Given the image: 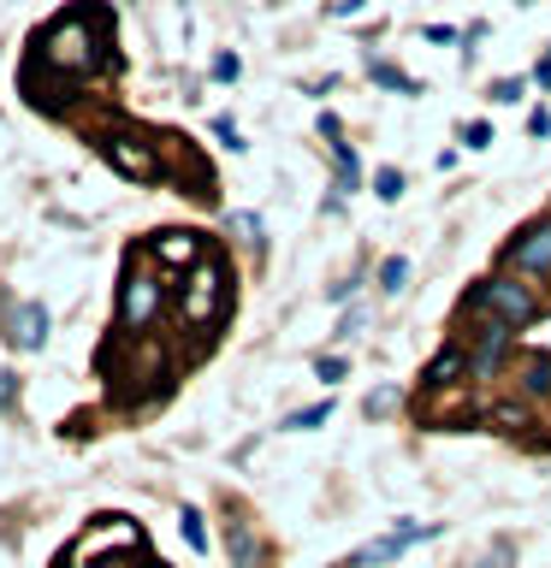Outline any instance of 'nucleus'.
I'll list each match as a JSON object with an SVG mask.
<instances>
[{
    "label": "nucleus",
    "mask_w": 551,
    "mask_h": 568,
    "mask_svg": "<svg viewBox=\"0 0 551 568\" xmlns=\"http://www.w3.org/2000/svg\"><path fill=\"white\" fill-rule=\"evenodd\" d=\"M320 420H332V403H309V408H297V415L284 420V426H291V433H314Z\"/></svg>",
    "instance_id": "nucleus-22"
},
{
    "label": "nucleus",
    "mask_w": 551,
    "mask_h": 568,
    "mask_svg": "<svg viewBox=\"0 0 551 568\" xmlns=\"http://www.w3.org/2000/svg\"><path fill=\"white\" fill-rule=\"evenodd\" d=\"M368 78L380 89H398V95H421V78H409V71H398L391 60H368Z\"/></svg>",
    "instance_id": "nucleus-15"
},
{
    "label": "nucleus",
    "mask_w": 551,
    "mask_h": 568,
    "mask_svg": "<svg viewBox=\"0 0 551 568\" xmlns=\"http://www.w3.org/2000/svg\"><path fill=\"white\" fill-rule=\"evenodd\" d=\"M149 255L167 261V266H184V273H190V266L202 261V243H196V231H154Z\"/></svg>",
    "instance_id": "nucleus-11"
},
{
    "label": "nucleus",
    "mask_w": 551,
    "mask_h": 568,
    "mask_svg": "<svg viewBox=\"0 0 551 568\" xmlns=\"http://www.w3.org/2000/svg\"><path fill=\"white\" fill-rule=\"evenodd\" d=\"M398 403H403V390H398V385H373L362 408H368L373 420H380V415H391V408H398Z\"/></svg>",
    "instance_id": "nucleus-20"
},
{
    "label": "nucleus",
    "mask_w": 551,
    "mask_h": 568,
    "mask_svg": "<svg viewBox=\"0 0 551 568\" xmlns=\"http://www.w3.org/2000/svg\"><path fill=\"white\" fill-rule=\"evenodd\" d=\"M533 83H540V89H551V53H545L540 65H533Z\"/></svg>",
    "instance_id": "nucleus-34"
},
{
    "label": "nucleus",
    "mask_w": 551,
    "mask_h": 568,
    "mask_svg": "<svg viewBox=\"0 0 551 568\" xmlns=\"http://www.w3.org/2000/svg\"><path fill=\"white\" fill-rule=\"evenodd\" d=\"M314 131L327 136V142H344V124H338V113H320V119H314Z\"/></svg>",
    "instance_id": "nucleus-29"
},
{
    "label": "nucleus",
    "mask_w": 551,
    "mask_h": 568,
    "mask_svg": "<svg viewBox=\"0 0 551 568\" xmlns=\"http://www.w3.org/2000/svg\"><path fill=\"white\" fill-rule=\"evenodd\" d=\"M528 136H551V113H545V106H533V113H528Z\"/></svg>",
    "instance_id": "nucleus-32"
},
{
    "label": "nucleus",
    "mask_w": 551,
    "mask_h": 568,
    "mask_svg": "<svg viewBox=\"0 0 551 568\" xmlns=\"http://www.w3.org/2000/svg\"><path fill=\"white\" fill-rule=\"evenodd\" d=\"M433 532H439L433 521H398V527H385V532H380V539H373V545L350 550V557L338 562V568H385V562L409 557V550H415V545H427V539H433Z\"/></svg>",
    "instance_id": "nucleus-6"
},
{
    "label": "nucleus",
    "mask_w": 551,
    "mask_h": 568,
    "mask_svg": "<svg viewBox=\"0 0 551 568\" xmlns=\"http://www.w3.org/2000/svg\"><path fill=\"white\" fill-rule=\"evenodd\" d=\"M421 379H427V390L462 385V379H469V349H462V344H451V349H439L433 362H427V373H421Z\"/></svg>",
    "instance_id": "nucleus-12"
},
{
    "label": "nucleus",
    "mask_w": 551,
    "mask_h": 568,
    "mask_svg": "<svg viewBox=\"0 0 551 568\" xmlns=\"http://www.w3.org/2000/svg\"><path fill=\"white\" fill-rule=\"evenodd\" d=\"M462 314L504 320V326L522 332L528 320L540 314V291H533V278H522V273H487L480 284H469V302H462Z\"/></svg>",
    "instance_id": "nucleus-2"
},
{
    "label": "nucleus",
    "mask_w": 551,
    "mask_h": 568,
    "mask_svg": "<svg viewBox=\"0 0 551 568\" xmlns=\"http://www.w3.org/2000/svg\"><path fill=\"white\" fill-rule=\"evenodd\" d=\"M226 557H231V568H267V550L249 532V521H226Z\"/></svg>",
    "instance_id": "nucleus-13"
},
{
    "label": "nucleus",
    "mask_w": 551,
    "mask_h": 568,
    "mask_svg": "<svg viewBox=\"0 0 551 568\" xmlns=\"http://www.w3.org/2000/svg\"><path fill=\"white\" fill-rule=\"evenodd\" d=\"M362 7H368V0H332V18H355Z\"/></svg>",
    "instance_id": "nucleus-33"
},
{
    "label": "nucleus",
    "mask_w": 551,
    "mask_h": 568,
    "mask_svg": "<svg viewBox=\"0 0 551 568\" xmlns=\"http://www.w3.org/2000/svg\"><path fill=\"white\" fill-rule=\"evenodd\" d=\"M36 65L60 71V78H89L107 65V42H101V12L96 7H71L36 36Z\"/></svg>",
    "instance_id": "nucleus-1"
},
{
    "label": "nucleus",
    "mask_w": 551,
    "mask_h": 568,
    "mask_svg": "<svg viewBox=\"0 0 551 568\" xmlns=\"http://www.w3.org/2000/svg\"><path fill=\"white\" fill-rule=\"evenodd\" d=\"M238 78V53H213V83H231Z\"/></svg>",
    "instance_id": "nucleus-28"
},
{
    "label": "nucleus",
    "mask_w": 551,
    "mask_h": 568,
    "mask_svg": "<svg viewBox=\"0 0 551 568\" xmlns=\"http://www.w3.org/2000/svg\"><path fill=\"white\" fill-rule=\"evenodd\" d=\"M522 89H528V83H522V78H498V83H492V89H487V95H492V101H498V106H515V101H522Z\"/></svg>",
    "instance_id": "nucleus-25"
},
{
    "label": "nucleus",
    "mask_w": 551,
    "mask_h": 568,
    "mask_svg": "<svg viewBox=\"0 0 551 568\" xmlns=\"http://www.w3.org/2000/svg\"><path fill=\"white\" fill-rule=\"evenodd\" d=\"M421 36H427V42H439V48H457L462 42V30H451V24H421Z\"/></svg>",
    "instance_id": "nucleus-27"
},
{
    "label": "nucleus",
    "mask_w": 551,
    "mask_h": 568,
    "mask_svg": "<svg viewBox=\"0 0 551 568\" xmlns=\"http://www.w3.org/2000/svg\"><path fill=\"white\" fill-rule=\"evenodd\" d=\"M96 149H101L107 166H113L119 178H131V184H154L160 178V149L142 131H107Z\"/></svg>",
    "instance_id": "nucleus-5"
},
{
    "label": "nucleus",
    "mask_w": 551,
    "mask_h": 568,
    "mask_svg": "<svg viewBox=\"0 0 551 568\" xmlns=\"http://www.w3.org/2000/svg\"><path fill=\"white\" fill-rule=\"evenodd\" d=\"M522 7H533V0H522Z\"/></svg>",
    "instance_id": "nucleus-36"
},
{
    "label": "nucleus",
    "mask_w": 551,
    "mask_h": 568,
    "mask_svg": "<svg viewBox=\"0 0 551 568\" xmlns=\"http://www.w3.org/2000/svg\"><path fill=\"white\" fill-rule=\"evenodd\" d=\"M462 568H515V545L510 539H498L492 550H480L474 562H462Z\"/></svg>",
    "instance_id": "nucleus-21"
},
{
    "label": "nucleus",
    "mask_w": 551,
    "mask_h": 568,
    "mask_svg": "<svg viewBox=\"0 0 551 568\" xmlns=\"http://www.w3.org/2000/svg\"><path fill=\"white\" fill-rule=\"evenodd\" d=\"M403 284H409V261H403V255H385V261H380V291L398 296Z\"/></svg>",
    "instance_id": "nucleus-18"
},
{
    "label": "nucleus",
    "mask_w": 551,
    "mask_h": 568,
    "mask_svg": "<svg viewBox=\"0 0 551 568\" xmlns=\"http://www.w3.org/2000/svg\"><path fill=\"white\" fill-rule=\"evenodd\" d=\"M362 320H368V308H344V320H338V337H355V332H362Z\"/></svg>",
    "instance_id": "nucleus-30"
},
{
    "label": "nucleus",
    "mask_w": 551,
    "mask_h": 568,
    "mask_svg": "<svg viewBox=\"0 0 551 568\" xmlns=\"http://www.w3.org/2000/svg\"><path fill=\"white\" fill-rule=\"evenodd\" d=\"M137 568H154V562H137ZM160 568H167V562H160Z\"/></svg>",
    "instance_id": "nucleus-35"
},
{
    "label": "nucleus",
    "mask_w": 551,
    "mask_h": 568,
    "mask_svg": "<svg viewBox=\"0 0 551 568\" xmlns=\"http://www.w3.org/2000/svg\"><path fill=\"white\" fill-rule=\"evenodd\" d=\"M231 231H238L243 243H256V248H261V213H231Z\"/></svg>",
    "instance_id": "nucleus-26"
},
{
    "label": "nucleus",
    "mask_w": 551,
    "mask_h": 568,
    "mask_svg": "<svg viewBox=\"0 0 551 568\" xmlns=\"http://www.w3.org/2000/svg\"><path fill=\"white\" fill-rule=\"evenodd\" d=\"M515 390H522V397H551V355L528 362V367H522V379H515Z\"/></svg>",
    "instance_id": "nucleus-16"
},
{
    "label": "nucleus",
    "mask_w": 551,
    "mask_h": 568,
    "mask_svg": "<svg viewBox=\"0 0 551 568\" xmlns=\"http://www.w3.org/2000/svg\"><path fill=\"white\" fill-rule=\"evenodd\" d=\"M7 344L12 349H42L48 344V308L36 296H24V302L7 308Z\"/></svg>",
    "instance_id": "nucleus-10"
},
{
    "label": "nucleus",
    "mask_w": 551,
    "mask_h": 568,
    "mask_svg": "<svg viewBox=\"0 0 551 568\" xmlns=\"http://www.w3.org/2000/svg\"><path fill=\"white\" fill-rule=\"evenodd\" d=\"M314 379H327V385L350 379V362H344V355H314Z\"/></svg>",
    "instance_id": "nucleus-23"
},
{
    "label": "nucleus",
    "mask_w": 551,
    "mask_h": 568,
    "mask_svg": "<svg viewBox=\"0 0 551 568\" xmlns=\"http://www.w3.org/2000/svg\"><path fill=\"white\" fill-rule=\"evenodd\" d=\"M18 403V373H0V415Z\"/></svg>",
    "instance_id": "nucleus-31"
},
{
    "label": "nucleus",
    "mask_w": 551,
    "mask_h": 568,
    "mask_svg": "<svg viewBox=\"0 0 551 568\" xmlns=\"http://www.w3.org/2000/svg\"><path fill=\"white\" fill-rule=\"evenodd\" d=\"M457 136H462V142H469V149H492V142H498L487 119H462V131H457Z\"/></svg>",
    "instance_id": "nucleus-24"
},
{
    "label": "nucleus",
    "mask_w": 551,
    "mask_h": 568,
    "mask_svg": "<svg viewBox=\"0 0 551 568\" xmlns=\"http://www.w3.org/2000/svg\"><path fill=\"white\" fill-rule=\"evenodd\" d=\"M504 261H510V273H522V278H551V213L540 225H528L522 237H515L510 248H504Z\"/></svg>",
    "instance_id": "nucleus-9"
},
{
    "label": "nucleus",
    "mask_w": 551,
    "mask_h": 568,
    "mask_svg": "<svg viewBox=\"0 0 551 568\" xmlns=\"http://www.w3.org/2000/svg\"><path fill=\"white\" fill-rule=\"evenodd\" d=\"M107 545H142V532L124 521V515H101V521H89L78 539H71V550L60 557V568H89V557H96V550H107Z\"/></svg>",
    "instance_id": "nucleus-8"
},
{
    "label": "nucleus",
    "mask_w": 551,
    "mask_h": 568,
    "mask_svg": "<svg viewBox=\"0 0 551 568\" xmlns=\"http://www.w3.org/2000/svg\"><path fill=\"white\" fill-rule=\"evenodd\" d=\"M462 349H469V385H487V379H498V367L510 362L515 326H504V320H480L474 337H469Z\"/></svg>",
    "instance_id": "nucleus-7"
},
{
    "label": "nucleus",
    "mask_w": 551,
    "mask_h": 568,
    "mask_svg": "<svg viewBox=\"0 0 551 568\" xmlns=\"http://www.w3.org/2000/svg\"><path fill=\"white\" fill-rule=\"evenodd\" d=\"M332 160H338V190L327 195V207H338V195H344V190H362V160H355L350 142H332Z\"/></svg>",
    "instance_id": "nucleus-14"
},
{
    "label": "nucleus",
    "mask_w": 551,
    "mask_h": 568,
    "mask_svg": "<svg viewBox=\"0 0 551 568\" xmlns=\"http://www.w3.org/2000/svg\"><path fill=\"white\" fill-rule=\"evenodd\" d=\"M403 190H409V178H403L398 166H380V172H373V195H380V202H398Z\"/></svg>",
    "instance_id": "nucleus-19"
},
{
    "label": "nucleus",
    "mask_w": 551,
    "mask_h": 568,
    "mask_svg": "<svg viewBox=\"0 0 551 568\" xmlns=\"http://www.w3.org/2000/svg\"><path fill=\"white\" fill-rule=\"evenodd\" d=\"M178 532H184V545L196 550V557H208V527H202V509L196 504L178 509Z\"/></svg>",
    "instance_id": "nucleus-17"
},
{
    "label": "nucleus",
    "mask_w": 551,
    "mask_h": 568,
    "mask_svg": "<svg viewBox=\"0 0 551 568\" xmlns=\"http://www.w3.org/2000/svg\"><path fill=\"white\" fill-rule=\"evenodd\" d=\"M178 314L190 320V326H213V320L226 314V273L213 261H196L184 284H178Z\"/></svg>",
    "instance_id": "nucleus-4"
},
{
    "label": "nucleus",
    "mask_w": 551,
    "mask_h": 568,
    "mask_svg": "<svg viewBox=\"0 0 551 568\" xmlns=\"http://www.w3.org/2000/svg\"><path fill=\"white\" fill-rule=\"evenodd\" d=\"M160 302H167V291H160L149 255H131V261H124V278H119V332L124 337L149 332V320L160 314Z\"/></svg>",
    "instance_id": "nucleus-3"
}]
</instances>
